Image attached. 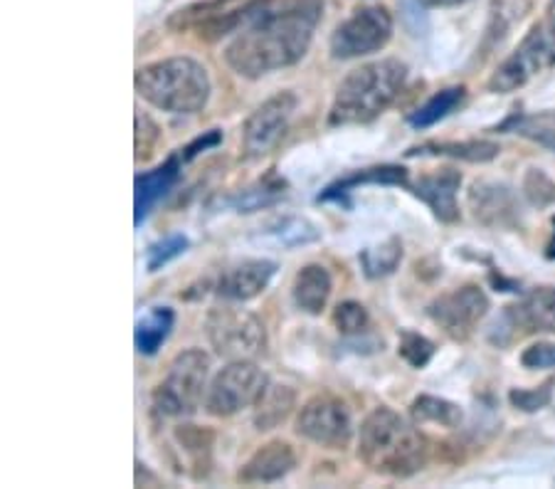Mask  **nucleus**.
<instances>
[{
    "label": "nucleus",
    "mask_w": 555,
    "mask_h": 489,
    "mask_svg": "<svg viewBox=\"0 0 555 489\" xmlns=\"http://www.w3.org/2000/svg\"><path fill=\"white\" fill-rule=\"evenodd\" d=\"M294 467H297V450L286 440H270L249 455L237 479L243 485H272L289 475Z\"/></svg>",
    "instance_id": "2eb2a0df"
},
{
    "label": "nucleus",
    "mask_w": 555,
    "mask_h": 489,
    "mask_svg": "<svg viewBox=\"0 0 555 489\" xmlns=\"http://www.w3.org/2000/svg\"><path fill=\"white\" fill-rule=\"evenodd\" d=\"M319 21V0H297L284 8H274L272 0H253L225 48V62L232 73L247 79L297 65L307 55Z\"/></svg>",
    "instance_id": "f257e3e1"
},
{
    "label": "nucleus",
    "mask_w": 555,
    "mask_h": 489,
    "mask_svg": "<svg viewBox=\"0 0 555 489\" xmlns=\"http://www.w3.org/2000/svg\"><path fill=\"white\" fill-rule=\"evenodd\" d=\"M427 455L425 435L388 406L365 415L358 430V460L375 475L413 477L427 465Z\"/></svg>",
    "instance_id": "f03ea898"
},
{
    "label": "nucleus",
    "mask_w": 555,
    "mask_h": 489,
    "mask_svg": "<svg viewBox=\"0 0 555 489\" xmlns=\"http://www.w3.org/2000/svg\"><path fill=\"white\" fill-rule=\"evenodd\" d=\"M514 131L521 137L535 141V144L548 146L555 151V114H533V117H524L514 124Z\"/></svg>",
    "instance_id": "7c9ffc66"
},
{
    "label": "nucleus",
    "mask_w": 555,
    "mask_h": 489,
    "mask_svg": "<svg viewBox=\"0 0 555 489\" xmlns=\"http://www.w3.org/2000/svg\"><path fill=\"white\" fill-rule=\"evenodd\" d=\"M392 38V15L383 5H363L346 17L331 35V55L356 60L380 52Z\"/></svg>",
    "instance_id": "1a4fd4ad"
},
{
    "label": "nucleus",
    "mask_w": 555,
    "mask_h": 489,
    "mask_svg": "<svg viewBox=\"0 0 555 489\" xmlns=\"http://www.w3.org/2000/svg\"><path fill=\"white\" fill-rule=\"evenodd\" d=\"M178 173H181V162L173 156L166 164L156 166L154 171L137 178V226H141V220L154 210L156 203L173 189Z\"/></svg>",
    "instance_id": "6ab92c4d"
},
{
    "label": "nucleus",
    "mask_w": 555,
    "mask_h": 489,
    "mask_svg": "<svg viewBox=\"0 0 555 489\" xmlns=\"http://www.w3.org/2000/svg\"><path fill=\"white\" fill-rule=\"evenodd\" d=\"M474 220L487 228H512L518 220V203L512 189L491 181H477L467 195Z\"/></svg>",
    "instance_id": "4468645a"
},
{
    "label": "nucleus",
    "mask_w": 555,
    "mask_h": 489,
    "mask_svg": "<svg viewBox=\"0 0 555 489\" xmlns=\"http://www.w3.org/2000/svg\"><path fill=\"white\" fill-rule=\"evenodd\" d=\"M400 262H402V243L398 237L385 240L383 245L369 247V250L361 253L363 272H365V278H371V280L392 274L398 270Z\"/></svg>",
    "instance_id": "bb28decb"
},
{
    "label": "nucleus",
    "mask_w": 555,
    "mask_h": 489,
    "mask_svg": "<svg viewBox=\"0 0 555 489\" xmlns=\"http://www.w3.org/2000/svg\"><path fill=\"white\" fill-rule=\"evenodd\" d=\"M398 353L402 356V361L410 363L413 369H423L429 363V359L435 356V344L427 339V336L417 334V332H402L400 334V344H398Z\"/></svg>",
    "instance_id": "2f4dec72"
},
{
    "label": "nucleus",
    "mask_w": 555,
    "mask_h": 489,
    "mask_svg": "<svg viewBox=\"0 0 555 489\" xmlns=\"http://www.w3.org/2000/svg\"><path fill=\"white\" fill-rule=\"evenodd\" d=\"M521 363L526 369H555V344L539 342L531 344L521 353Z\"/></svg>",
    "instance_id": "e433bc0d"
},
{
    "label": "nucleus",
    "mask_w": 555,
    "mask_h": 489,
    "mask_svg": "<svg viewBox=\"0 0 555 489\" xmlns=\"http://www.w3.org/2000/svg\"><path fill=\"white\" fill-rule=\"evenodd\" d=\"M524 193L533 206H555V181H551V178L539 171V168H528V173L524 178Z\"/></svg>",
    "instance_id": "72a5a7b5"
},
{
    "label": "nucleus",
    "mask_w": 555,
    "mask_h": 489,
    "mask_svg": "<svg viewBox=\"0 0 555 489\" xmlns=\"http://www.w3.org/2000/svg\"><path fill=\"white\" fill-rule=\"evenodd\" d=\"M185 250H188V237L181 233H173L164 240H158V243L151 245L146 253L149 272H158L160 267L176 260V257H181Z\"/></svg>",
    "instance_id": "473e14b6"
},
{
    "label": "nucleus",
    "mask_w": 555,
    "mask_h": 489,
    "mask_svg": "<svg viewBox=\"0 0 555 489\" xmlns=\"http://www.w3.org/2000/svg\"><path fill=\"white\" fill-rule=\"evenodd\" d=\"M267 384H270V378H267V373L253 359L230 361L208 386L205 411L212 417L237 415L240 411L257 403V398Z\"/></svg>",
    "instance_id": "6e6552de"
},
{
    "label": "nucleus",
    "mask_w": 555,
    "mask_h": 489,
    "mask_svg": "<svg viewBox=\"0 0 555 489\" xmlns=\"http://www.w3.org/2000/svg\"><path fill=\"white\" fill-rule=\"evenodd\" d=\"M294 406H297V394L286 384H267L262 394H259L257 403L253 406V421L257 430H274L292 415Z\"/></svg>",
    "instance_id": "aec40b11"
},
{
    "label": "nucleus",
    "mask_w": 555,
    "mask_h": 489,
    "mask_svg": "<svg viewBox=\"0 0 555 489\" xmlns=\"http://www.w3.org/2000/svg\"><path fill=\"white\" fill-rule=\"evenodd\" d=\"M408 79V65L400 60H378L348 73L336 89L328 112L331 127L369 124L388 110Z\"/></svg>",
    "instance_id": "7ed1b4c3"
},
{
    "label": "nucleus",
    "mask_w": 555,
    "mask_h": 489,
    "mask_svg": "<svg viewBox=\"0 0 555 489\" xmlns=\"http://www.w3.org/2000/svg\"><path fill=\"white\" fill-rule=\"evenodd\" d=\"M460 185H462L460 171H454V168H440V171L420 176V181L415 183V195L423 203H427L437 220L454 222L460 218V206H456Z\"/></svg>",
    "instance_id": "dca6fc26"
},
{
    "label": "nucleus",
    "mask_w": 555,
    "mask_h": 489,
    "mask_svg": "<svg viewBox=\"0 0 555 489\" xmlns=\"http://www.w3.org/2000/svg\"><path fill=\"white\" fill-rule=\"evenodd\" d=\"M160 139V129L156 127V121L149 117V114H137V158L143 162L154 154V149Z\"/></svg>",
    "instance_id": "c9c22d12"
},
{
    "label": "nucleus",
    "mask_w": 555,
    "mask_h": 489,
    "mask_svg": "<svg viewBox=\"0 0 555 489\" xmlns=\"http://www.w3.org/2000/svg\"><path fill=\"white\" fill-rule=\"evenodd\" d=\"M462 100H464V87H447V89H442V92H437L433 100L425 102L423 106H420V110H415L413 114H410V117H408L410 127H415V129L433 127V124L442 121L447 114L454 112L456 106L462 104Z\"/></svg>",
    "instance_id": "a878e982"
},
{
    "label": "nucleus",
    "mask_w": 555,
    "mask_h": 489,
    "mask_svg": "<svg viewBox=\"0 0 555 489\" xmlns=\"http://www.w3.org/2000/svg\"><path fill=\"white\" fill-rule=\"evenodd\" d=\"M499 144L494 141H429V144L415 146L408 151V156H450V158H462V162L469 164H487L494 162L499 156Z\"/></svg>",
    "instance_id": "412c9836"
},
{
    "label": "nucleus",
    "mask_w": 555,
    "mask_h": 489,
    "mask_svg": "<svg viewBox=\"0 0 555 489\" xmlns=\"http://www.w3.org/2000/svg\"><path fill=\"white\" fill-rule=\"evenodd\" d=\"M222 141V131L220 129H210V131H205L203 137H198L193 141V144H188L185 149H183V162H191V158H195L198 154H203V151H208V149H212V146H218Z\"/></svg>",
    "instance_id": "4c0bfd02"
},
{
    "label": "nucleus",
    "mask_w": 555,
    "mask_h": 489,
    "mask_svg": "<svg viewBox=\"0 0 555 489\" xmlns=\"http://www.w3.org/2000/svg\"><path fill=\"white\" fill-rule=\"evenodd\" d=\"M143 102L171 114H198L210 100V75L198 60L168 57L143 65L133 77Z\"/></svg>",
    "instance_id": "20e7f679"
},
{
    "label": "nucleus",
    "mask_w": 555,
    "mask_h": 489,
    "mask_svg": "<svg viewBox=\"0 0 555 489\" xmlns=\"http://www.w3.org/2000/svg\"><path fill=\"white\" fill-rule=\"evenodd\" d=\"M267 235H270L276 245L282 247H297V245H309L317 243L321 237L319 228L309 222L307 218H282L272 222L267 228Z\"/></svg>",
    "instance_id": "cd10ccee"
},
{
    "label": "nucleus",
    "mask_w": 555,
    "mask_h": 489,
    "mask_svg": "<svg viewBox=\"0 0 555 489\" xmlns=\"http://www.w3.org/2000/svg\"><path fill=\"white\" fill-rule=\"evenodd\" d=\"M176 322V314L171 307H154L139 319L137 332H133V342L143 356H156L160 346L166 344L168 334H171Z\"/></svg>",
    "instance_id": "4be33fe9"
},
{
    "label": "nucleus",
    "mask_w": 555,
    "mask_h": 489,
    "mask_svg": "<svg viewBox=\"0 0 555 489\" xmlns=\"http://www.w3.org/2000/svg\"><path fill=\"white\" fill-rule=\"evenodd\" d=\"M410 415H413L415 425H437V428H460L462 423V408L452 403V400L437 398V396H420L410 406Z\"/></svg>",
    "instance_id": "393cba45"
},
{
    "label": "nucleus",
    "mask_w": 555,
    "mask_h": 489,
    "mask_svg": "<svg viewBox=\"0 0 555 489\" xmlns=\"http://www.w3.org/2000/svg\"><path fill=\"white\" fill-rule=\"evenodd\" d=\"M299 100L294 92H280L249 114L243 127V149L247 158H262L280 146L294 119Z\"/></svg>",
    "instance_id": "f8f14e48"
},
{
    "label": "nucleus",
    "mask_w": 555,
    "mask_h": 489,
    "mask_svg": "<svg viewBox=\"0 0 555 489\" xmlns=\"http://www.w3.org/2000/svg\"><path fill=\"white\" fill-rule=\"evenodd\" d=\"M551 398H553V381H545L543 386H535V388H514L512 394H508L512 406L524 413L541 411V408L551 403Z\"/></svg>",
    "instance_id": "f704fd0d"
},
{
    "label": "nucleus",
    "mask_w": 555,
    "mask_h": 489,
    "mask_svg": "<svg viewBox=\"0 0 555 489\" xmlns=\"http://www.w3.org/2000/svg\"><path fill=\"white\" fill-rule=\"evenodd\" d=\"M284 195V183L280 181H262L253 185V189H245L243 193H237L235 198H232V208L237 213H255L259 208H267L276 203Z\"/></svg>",
    "instance_id": "c85d7f7f"
},
{
    "label": "nucleus",
    "mask_w": 555,
    "mask_h": 489,
    "mask_svg": "<svg viewBox=\"0 0 555 489\" xmlns=\"http://www.w3.org/2000/svg\"><path fill=\"white\" fill-rule=\"evenodd\" d=\"M508 322L526 334H555V287H535L508 307Z\"/></svg>",
    "instance_id": "f3484780"
},
{
    "label": "nucleus",
    "mask_w": 555,
    "mask_h": 489,
    "mask_svg": "<svg viewBox=\"0 0 555 489\" xmlns=\"http://www.w3.org/2000/svg\"><path fill=\"white\" fill-rule=\"evenodd\" d=\"M417 3L425 8H454V5L469 3V0H417Z\"/></svg>",
    "instance_id": "58836bf2"
},
{
    "label": "nucleus",
    "mask_w": 555,
    "mask_h": 489,
    "mask_svg": "<svg viewBox=\"0 0 555 489\" xmlns=\"http://www.w3.org/2000/svg\"><path fill=\"white\" fill-rule=\"evenodd\" d=\"M548 257H555V237H553V243L548 245Z\"/></svg>",
    "instance_id": "ea45409f"
},
{
    "label": "nucleus",
    "mask_w": 555,
    "mask_h": 489,
    "mask_svg": "<svg viewBox=\"0 0 555 489\" xmlns=\"http://www.w3.org/2000/svg\"><path fill=\"white\" fill-rule=\"evenodd\" d=\"M331 292H334V280H331V274L324 265L319 262L304 265L301 270L294 274L292 299L304 314L319 317L328 305Z\"/></svg>",
    "instance_id": "a211bd4d"
},
{
    "label": "nucleus",
    "mask_w": 555,
    "mask_h": 489,
    "mask_svg": "<svg viewBox=\"0 0 555 489\" xmlns=\"http://www.w3.org/2000/svg\"><path fill=\"white\" fill-rule=\"evenodd\" d=\"M210 356L203 349H185L176 356L154 390V408L166 417H185L198 411L208 394Z\"/></svg>",
    "instance_id": "423d86ee"
},
{
    "label": "nucleus",
    "mask_w": 555,
    "mask_h": 489,
    "mask_svg": "<svg viewBox=\"0 0 555 489\" xmlns=\"http://www.w3.org/2000/svg\"><path fill=\"white\" fill-rule=\"evenodd\" d=\"M205 334L215 353L228 361L255 359L267 349V329L253 311L218 305L205 317Z\"/></svg>",
    "instance_id": "0eeeda50"
},
{
    "label": "nucleus",
    "mask_w": 555,
    "mask_h": 489,
    "mask_svg": "<svg viewBox=\"0 0 555 489\" xmlns=\"http://www.w3.org/2000/svg\"><path fill=\"white\" fill-rule=\"evenodd\" d=\"M489 311V297L479 284H464L429 301L427 317L454 342H467Z\"/></svg>",
    "instance_id": "9b49d317"
},
{
    "label": "nucleus",
    "mask_w": 555,
    "mask_h": 489,
    "mask_svg": "<svg viewBox=\"0 0 555 489\" xmlns=\"http://www.w3.org/2000/svg\"><path fill=\"white\" fill-rule=\"evenodd\" d=\"M331 319H334V326L338 329V334L344 336L363 334L371 324L369 309H365L361 301H341V305L334 309V317Z\"/></svg>",
    "instance_id": "c756f323"
},
{
    "label": "nucleus",
    "mask_w": 555,
    "mask_h": 489,
    "mask_svg": "<svg viewBox=\"0 0 555 489\" xmlns=\"http://www.w3.org/2000/svg\"><path fill=\"white\" fill-rule=\"evenodd\" d=\"M297 435L326 450H346L353 440V417L346 400L334 394H317L301 406Z\"/></svg>",
    "instance_id": "9d476101"
},
{
    "label": "nucleus",
    "mask_w": 555,
    "mask_h": 489,
    "mask_svg": "<svg viewBox=\"0 0 555 489\" xmlns=\"http://www.w3.org/2000/svg\"><path fill=\"white\" fill-rule=\"evenodd\" d=\"M176 442L181 445V450L185 452L188 465L193 467L195 479L208 477L212 442H215L212 430L201 428V425H178Z\"/></svg>",
    "instance_id": "5701e85b"
},
{
    "label": "nucleus",
    "mask_w": 555,
    "mask_h": 489,
    "mask_svg": "<svg viewBox=\"0 0 555 489\" xmlns=\"http://www.w3.org/2000/svg\"><path fill=\"white\" fill-rule=\"evenodd\" d=\"M274 272L276 265L272 260H243L220 274L215 282V295L225 301H249L262 295Z\"/></svg>",
    "instance_id": "ddd939ff"
},
{
    "label": "nucleus",
    "mask_w": 555,
    "mask_h": 489,
    "mask_svg": "<svg viewBox=\"0 0 555 489\" xmlns=\"http://www.w3.org/2000/svg\"><path fill=\"white\" fill-rule=\"evenodd\" d=\"M551 67H555V0L545 8L543 21L528 30L521 44L491 75L489 89L499 94L516 92Z\"/></svg>",
    "instance_id": "39448f33"
},
{
    "label": "nucleus",
    "mask_w": 555,
    "mask_h": 489,
    "mask_svg": "<svg viewBox=\"0 0 555 489\" xmlns=\"http://www.w3.org/2000/svg\"><path fill=\"white\" fill-rule=\"evenodd\" d=\"M363 183H392V185H405L408 183V171L400 166H375L365 168V171H358L341 181L331 183L328 189L319 195V201H341L344 195L356 189V185Z\"/></svg>",
    "instance_id": "b1692460"
}]
</instances>
